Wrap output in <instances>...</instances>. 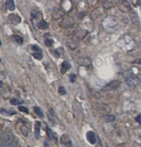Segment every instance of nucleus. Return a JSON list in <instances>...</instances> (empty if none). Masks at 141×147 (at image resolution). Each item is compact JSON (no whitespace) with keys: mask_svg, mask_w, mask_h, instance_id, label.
I'll return each mask as SVG.
<instances>
[{"mask_svg":"<svg viewBox=\"0 0 141 147\" xmlns=\"http://www.w3.org/2000/svg\"><path fill=\"white\" fill-rule=\"evenodd\" d=\"M40 132H41V122L36 121L35 122V136H36V139H39V137H40Z\"/></svg>","mask_w":141,"mask_h":147,"instance_id":"8","label":"nucleus"},{"mask_svg":"<svg viewBox=\"0 0 141 147\" xmlns=\"http://www.w3.org/2000/svg\"><path fill=\"white\" fill-rule=\"evenodd\" d=\"M125 81L128 83L129 86H135L138 84V79L133 75V74H130L129 75H125Z\"/></svg>","mask_w":141,"mask_h":147,"instance_id":"3","label":"nucleus"},{"mask_svg":"<svg viewBox=\"0 0 141 147\" xmlns=\"http://www.w3.org/2000/svg\"><path fill=\"white\" fill-rule=\"evenodd\" d=\"M76 80V75L74 74H72V75H69V81L71 83H74Z\"/></svg>","mask_w":141,"mask_h":147,"instance_id":"23","label":"nucleus"},{"mask_svg":"<svg viewBox=\"0 0 141 147\" xmlns=\"http://www.w3.org/2000/svg\"><path fill=\"white\" fill-rule=\"evenodd\" d=\"M87 140L91 145H95L97 143V136L93 131H88L86 135Z\"/></svg>","mask_w":141,"mask_h":147,"instance_id":"4","label":"nucleus"},{"mask_svg":"<svg viewBox=\"0 0 141 147\" xmlns=\"http://www.w3.org/2000/svg\"><path fill=\"white\" fill-rule=\"evenodd\" d=\"M6 6L10 11H13L15 9V3H14L13 0H8V1H6Z\"/></svg>","mask_w":141,"mask_h":147,"instance_id":"11","label":"nucleus"},{"mask_svg":"<svg viewBox=\"0 0 141 147\" xmlns=\"http://www.w3.org/2000/svg\"><path fill=\"white\" fill-rule=\"evenodd\" d=\"M13 137V134L12 132H6V134L2 137V142H1V147H7L9 144V142L12 141Z\"/></svg>","mask_w":141,"mask_h":147,"instance_id":"2","label":"nucleus"},{"mask_svg":"<svg viewBox=\"0 0 141 147\" xmlns=\"http://www.w3.org/2000/svg\"><path fill=\"white\" fill-rule=\"evenodd\" d=\"M20 131H21V132L22 133V135H23L24 136H27L28 134H29V131H28V128L26 127V126H24V125L21 126Z\"/></svg>","mask_w":141,"mask_h":147,"instance_id":"13","label":"nucleus"},{"mask_svg":"<svg viewBox=\"0 0 141 147\" xmlns=\"http://www.w3.org/2000/svg\"><path fill=\"white\" fill-rule=\"evenodd\" d=\"M59 93L61 94V95H65L66 94V90L63 86L59 87Z\"/></svg>","mask_w":141,"mask_h":147,"instance_id":"22","label":"nucleus"},{"mask_svg":"<svg viewBox=\"0 0 141 147\" xmlns=\"http://www.w3.org/2000/svg\"><path fill=\"white\" fill-rule=\"evenodd\" d=\"M12 38H13L14 41H15L17 44L22 45V44L23 43V38L21 36H19V35H13Z\"/></svg>","mask_w":141,"mask_h":147,"instance_id":"12","label":"nucleus"},{"mask_svg":"<svg viewBox=\"0 0 141 147\" xmlns=\"http://www.w3.org/2000/svg\"><path fill=\"white\" fill-rule=\"evenodd\" d=\"M33 57L35 59H38V60H41V59L43 58V55H42V52H39V53H33Z\"/></svg>","mask_w":141,"mask_h":147,"instance_id":"18","label":"nucleus"},{"mask_svg":"<svg viewBox=\"0 0 141 147\" xmlns=\"http://www.w3.org/2000/svg\"><path fill=\"white\" fill-rule=\"evenodd\" d=\"M45 45L48 47H51L53 45V41L51 39H49V38H47V39L45 40Z\"/></svg>","mask_w":141,"mask_h":147,"instance_id":"20","label":"nucleus"},{"mask_svg":"<svg viewBox=\"0 0 141 147\" xmlns=\"http://www.w3.org/2000/svg\"><path fill=\"white\" fill-rule=\"evenodd\" d=\"M34 112L36 113L37 116H39L40 117H41V118L44 117V114H43V113H42L41 109L39 107H34Z\"/></svg>","mask_w":141,"mask_h":147,"instance_id":"14","label":"nucleus"},{"mask_svg":"<svg viewBox=\"0 0 141 147\" xmlns=\"http://www.w3.org/2000/svg\"><path fill=\"white\" fill-rule=\"evenodd\" d=\"M18 109L21 111V112H23V113H25L27 114L29 113V111H28V108L26 107H23V106H19Z\"/></svg>","mask_w":141,"mask_h":147,"instance_id":"21","label":"nucleus"},{"mask_svg":"<svg viewBox=\"0 0 141 147\" xmlns=\"http://www.w3.org/2000/svg\"><path fill=\"white\" fill-rule=\"evenodd\" d=\"M8 19L13 25H17V24H19L21 22V21H22L21 17L17 14H10L8 16Z\"/></svg>","mask_w":141,"mask_h":147,"instance_id":"6","label":"nucleus"},{"mask_svg":"<svg viewBox=\"0 0 141 147\" xmlns=\"http://www.w3.org/2000/svg\"><path fill=\"white\" fill-rule=\"evenodd\" d=\"M45 131H46L47 135L49 136V138L50 139H53V137H54V136H53V131H51V129L48 127V126H46V129H45Z\"/></svg>","mask_w":141,"mask_h":147,"instance_id":"17","label":"nucleus"},{"mask_svg":"<svg viewBox=\"0 0 141 147\" xmlns=\"http://www.w3.org/2000/svg\"><path fill=\"white\" fill-rule=\"evenodd\" d=\"M31 49H32V51H35V53H39V52H41V48L39 47L37 45H33L32 46H31Z\"/></svg>","mask_w":141,"mask_h":147,"instance_id":"19","label":"nucleus"},{"mask_svg":"<svg viewBox=\"0 0 141 147\" xmlns=\"http://www.w3.org/2000/svg\"><path fill=\"white\" fill-rule=\"evenodd\" d=\"M70 68H71V65L69 64V62H68V61H63L62 64H61V73L65 74Z\"/></svg>","mask_w":141,"mask_h":147,"instance_id":"9","label":"nucleus"},{"mask_svg":"<svg viewBox=\"0 0 141 147\" xmlns=\"http://www.w3.org/2000/svg\"><path fill=\"white\" fill-rule=\"evenodd\" d=\"M17 141L12 143V144H11V145H9L8 147H16V146H17Z\"/></svg>","mask_w":141,"mask_h":147,"instance_id":"25","label":"nucleus"},{"mask_svg":"<svg viewBox=\"0 0 141 147\" xmlns=\"http://www.w3.org/2000/svg\"><path fill=\"white\" fill-rule=\"evenodd\" d=\"M121 82L120 81V80H113V81H111L109 83H107V85H105L102 88V90L105 91V92L111 91V90H116L121 86Z\"/></svg>","mask_w":141,"mask_h":147,"instance_id":"1","label":"nucleus"},{"mask_svg":"<svg viewBox=\"0 0 141 147\" xmlns=\"http://www.w3.org/2000/svg\"><path fill=\"white\" fill-rule=\"evenodd\" d=\"M101 120L107 122V123H109V122H112L116 120V117L114 115H104V116L101 117Z\"/></svg>","mask_w":141,"mask_h":147,"instance_id":"7","label":"nucleus"},{"mask_svg":"<svg viewBox=\"0 0 141 147\" xmlns=\"http://www.w3.org/2000/svg\"><path fill=\"white\" fill-rule=\"evenodd\" d=\"M23 101L22 100H19V99H10V103L12 105H19L21 103H22Z\"/></svg>","mask_w":141,"mask_h":147,"instance_id":"16","label":"nucleus"},{"mask_svg":"<svg viewBox=\"0 0 141 147\" xmlns=\"http://www.w3.org/2000/svg\"><path fill=\"white\" fill-rule=\"evenodd\" d=\"M135 121L138 122V123L141 124V115H138V116L135 117Z\"/></svg>","mask_w":141,"mask_h":147,"instance_id":"24","label":"nucleus"},{"mask_svg":"<svg viewBox=\"0 0 141 147\" xmlns=\"http://www.w3.org/2000/svg\"><path fill=\"white\" fill-rule=\"evenodd\" d=\"M60 142L63 145H65L67 147H71L72 146V141L70 138L69 137L68 135L64 134L61 137H60Z\"/></svg>","mask_w":141,"mask_h":147,"instance_id":"5","label":"nucleus"},{"mask_svg":"<svg viewBox=\"0 0 141 147\" xmlns=\"http://www.w3.org/2000/svg\"><path fill=\"white\" fill-rule=\"evenodd\" d=\"M37 27L41 30H46L49 27V25H48V23L45 22V21L41 20V22H39L37 23Z\"/></svg>","mask_w":141,"mask_h":147,"instance_id":"10","label":"nucleus"},{"mask_svg":"<svg viewBox=\"0 0 141 147\" xmlns=\"http://www.w3.org/2000/svg\"><path fill=\"white\" fill-rule=\"evenodd\" d=\"M16 113V112H14V111H9V110H5V109H3V108H2L1 109V114L3 115H7V116H11V115H13V114H15Z\"/></svg>","mask_w":141,"mask_h":147,"instance_id":"15","label":"nucleus"},{"mask_svg":"<svg viewBox=\"0 0 141 147\" xmlns=\"http://www.w3.org/2000/svg\"><path fill=\"white\" fill-rule=\"evenodd\" d=\"M139 64L141 65V59H139Z\"/></svg>","mask_w":141,"mask_h":147,"instance_id":"26","label":"nucleus"}]
</instances>
